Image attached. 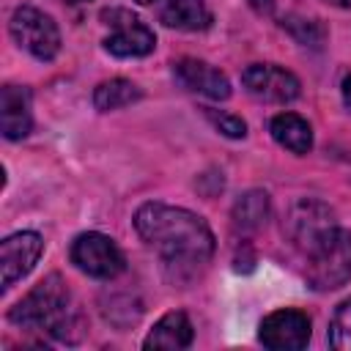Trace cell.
<instances>
[{
	"instance_id": "obj_18",
	"label": "cell",
	"mask_w": 351,
	"mask_h": 351,
	"mask_svg": "<svg viewBox=\"0 0 351 351\" xmlns=\"http://www.w3.org/2000/svg\"><path fill=\"white\" fill-rule=\"evenodd\" d=\"M282 27L304 47H313V49H321L324 41H326V30L318 19H307V16H285L282 19Z\"/></svg>"
},
{
	"instance_id": "obj_20",
	"label": "cell",
	"mask_w": 351,
	"mask_h": 351,
	"mask_svg": "<svg viewBox=\"0 0 351 351\" xmlns=\"http://www.w3.org/2000/svg\"><path fill=\"white\" fill-rule=\"evenodd\" d=\"M203 112H206V118L211 121V126L219 129L225 137L239 140V137L247 134V123H244L241 118H236V115H230V112H222V110H211V107H206Z\"/></svg>"
},
{
	"instance_id": "obj_17",
	"label": "cell",
	"mask_w": 351,
	"mask_h": 351,
	"mask_svg": "<svg viewBox=\"0 0 351 351\" xmlns=\"http://www.w3.org/2000/svg\"><path fill=\"white\" fill-rule=\"evenodd\" d=\"M140 96H143V93H140V88H137L134 82H129V80H107V82H101V85L96 88L93 104H96V110L107 112V110L126 107V104L137 101Z\"/></svg>"
},
{
	"instance_id": "obj_1",
	"label": "cell",
	"mask_w": 351,
	"mask_h": 351,
	"mask_svg": "<svg viewBox=\"0 0 351 351\" xmlns=\"http://www.w3.org/2000/svg\"><path fill=\"white\" fill-rule=\"evenodd\" d=\"M134 228L162 258L167 280L192 282L214 255V236L203 217L165 203H145L134 214Z\"/></svg>"
},
{
	"instance_id": "obj_9",
	"label": "cell",
	"mask_w": 351,
	"mask_h": 351,
	"mask_svg": "<svg viewBox=\"0 0 351 351\" xmlns=\"http://www.w3.org/2000/svg\"><path fill=\"white\" fill-rule=\"evenodd\" d=\"M258 337L271 351H299L310 340V318L299 310H274L261 321Z\"/></svg>"
},
{
	"instance_id": "obj_15",
	"label": "cell",
	"mask_w": 351,
	"mask_h": 351,
	"mask_svg": "<svg viewBox=\"0 0 351 351\" xmlns=\"http://www.w3.org/2000/svg\"><path fill=\"white\" fill-rule=\"evenodd\" d=\"M269 129H271V137L282 148H288L293 154H307L313 148V129L296 112H280L277 118H271V126Z\"/></svg>"
},
{
	"instance_id": "obj_6",
	"label": "cell",
	"mask_w": 351,
	"mask_h": 351,
	"mask_svg": "<svg viewBox=\"0 0 351 351\" xmlns=\"http://www.w3.org/2000/svg\"><path fill=\"white\" fill-rule=\"evenodd\" d=\"M71 263L96 277V280H112L123 271L126 261H123V252L118 250V244L104 236V233H82L74 239L71 244Z\"/></svg>"
},
{
	"instance_id": "obj_21",
	"label": "cell",
	"mask_w": 351,
	"mask_h": 351,
	"mask_svg": "<svg viewBox=\"0 0 351 351\" xmlns=\"http://www.w3.org/2000/svg\"><path fill=\"white\" fill-rule=\"evenodd\" d=\"M250 5H252L258 14H271V8H274V0H250Z\"/></svg>"
},
{
	"instance_id": "obj_25",
	"label": "cell",
	"mask_w": 351,
	"mask_h": 351,
	"mask_svg": "<svg viewBox=\"0 0 351 351\" xmlns=\"http://www.w3.org/2000/svg\"><path fill=\"white\" fill-rule=\"evenodd\" d=\"M137 3H143V5H145V3H154V0H137Z\"/></svg>"
},
{
	"instance_id": "obj_5",
	"label": "cell",
	"mask_w": 351,
	"mask_h": 351,
	"mask_svg": "<svg viewBox=\"0 0 351 351\" xmlns=\"http://www.w3.org/2000/svg\"><path fill=\"white\" fill-rule=\"evenodd\" d=\"M101 19L110 27V36L104 38L107 52H112L118 58H143L156 47L154 30L132 11L110 8V11H101Z\"/></svg>"
},
{
	"instance_id": "obj_19",
	"label": "cell",
	"mask_w": 351,
	"mask_h": 351,
	"mask_svg": "<svg viewBox=\"0 0 351 351\" xmlns=\"http://www.w3.org/2000/svg\"><path fill=\"white\" fill-rule=\"evenodd\" d=\"M329 346L337 351H351V296L337 304L329 321Z\"/></svg>"
},
{
	"instance_id": "obj_4",
	"label": "cell",
	"mask_w": 351,
	"mask_h": 351,
	"mask_svg": "<svg viewBox=\"0 0 351 351\" xmlns=\"http://www.w3.org/2000/svg\"><path fill=\"white\" fill-rule=\"evenodd\" d=\"M11 36L14 41L30 52L36 60H52L60 52V30L52 22L49 14L33 8V5H22L14 11L11 16Z\"/></svg>"
},
{
	"instance_id": "obj_22",
	"label": "cell",
	"mask_w": 351,
	"mask_h": 351,
	"mask_svg": "<svg viewBox=\"0 0 351 351\" xmlns=\"http://www.w3.org/2000/svg\"><path fill=\"white\" fill-rule=\"evenodd\" d=\"M343 101H346V107L351 110V74L343 80Z\"/></svg>"
},
{
	"instance_id": "obj_16",
	"label": "cell",
	"mask_w": 351,
	"mask_h": 351,
	"mask_svg": "<svg viewBox=\"0 0 351 351\" xmlns=\"http://www.w3.org/2000/svg\"><path fill=\"white\" fill-rule=\"evenodd\" d=\"M266 217H269V195L261 189H250L233 203V225L241 230L261 228Z\"/></svg>"
},
{
	"instance_id": "obj_23",
	"label": "cell",
	"mask_w": 351,
	"mask_h": 351,
	"mask_svg": "<svg viewBox=\"0 0 351 351\" xmlns=\"http://www.w3.org/2000/svg\"><path fill=\"white\" fill-rule=\"evenodd\" d=\"M329 5H337V8H351V0H326Z\"/></svg>"
},
{
	"instance_id": "obj_2",
	"label": "cell",
	"mask_w": 351,
	"mask_h": 351,
	"mask_svg": "<svg viewBox=\"0 0 351 351\" xmlns=\"http://www.w3.org/2000/svg\"><path fill=\"white\" fill-rule=\"evenodd\" d=\"M8 321L22 329L49 332L60 340H77V335H71V326H74L71 293L60 280V274L44 277L16 307H11Z\"/></svg>"
},
{
	"instance_id": "obj_14",
	"label": "cell",
	"mask_w": 351,
	"mask_h": 351,
	"mask_svg": "<svg viewBox=\"0 0 351 351\" xmlns=\"http://www.w3.org/2000/svg\"><path fill=\"white\" fill-rule=\"evenodd\" d=\"M159 19L176 30H203L211 22L206 0H165Z\"/></svg>"
},
{
	"instance_id": "obj_7",
	"label": "cell",
	"mask_w": 351,
	"mask_h": 351,
	"mask_svg": "<svg viewBox=\"0 0 351 351\" xmlns=\"http://www.w3.org/2000/svg\"><path fill=\"white\" fill-rule=\"evenodd\" d=\"M337 222H335V214L326 203L315 200V197H302L291 206L288 211V219H285V230L291 236V241L302 250V252H310L329 230H335Z\"/></svg>"
},
{
	"instance_id": "obj_3",
	"label": "cell",
	"mask_w": 351,
	"mask_h": 351,
	"mask_svg": "<svg viewBox=\"0 0 351 351\" xmlns=\"http://www.w3.org/2000/svg\"><path fill=\"white\" fill-rule=\"evenodd\" d=\"M307 258V280L315 291H335L351 280V236L343 228L329 230Z\"/></svg>"
},
{
	"instance_id": "obj_8",
	"label": "cell",
	"mask_w": 351,
	"mask_h": 351,
	"mask_svg": "<svg viewBox=\"0 0 351 351\" xmlns=\"http://www.w3.org/2000/svg\"><path fill=\"white\" fill-rule=\"evenodd\" d=\"M241 82H244L247 93H252L255 99L277 101V104L293 101L299 96V90H302L299 80L288 69H280V66H271V63L247 66L244 74H241Z\"/></svg>"
},
{
	"instance_id": "obj_11",
	"label": "cell",
	"mask_w": 351,
	"mask_h": 351,
	"mask_svg": "<svg viewBox=\"0 0 351 351\" xmlns=\"http://www.w3.org/2000/svg\"><path fill=\"white\" fill-rule=\"evenodd\" d=\"M173 74L176 80L186 88V90H195L200 96H208V99H228L230 96V82L222 71H217L214 66L203 63V60H195V58H184L178 63H173Z\"/></svg>"
},
{
	"instance_id": "obj_12",
	"label": "cell",
	"mask_w": 351,
	"mask_h": 351,
	"mask_svg": "<svg viewBox=\"0 0 351 351\" xmlns=\"http://www.w3.org/2000/svg\"><path fill=\"white\" fill-rule=\"evenodd\" d=\"M0 123L8 140H22L30 134V90L19 85H5L0 93Z\"/></svg>"
},
{
	"instance_id": "obj_13",
	"label": "cell",
	"mask_w": 351,
	"mask_h": 351,
	"mask_svg": "<svg viewBox=\"0 0 351 351\" xmlns=\"http://www.w3.org/2000/svg\"><path fill=\"white\" fill-rule=\"evenodd\" d=\"M192 343V324L189 318L181 313V310H173L167 315H162L154 329L148 332L145 337V348H167V351H176V348H186Z\"/></svg>"
},
{
	"instance_id": "obj_10",
	"label": "cell",
	"mask_w": 351,
	"mask_h": 351,
	"mask_svg": "<svg viewBox=\"0 0 351 351\" xmlns=\"http://www.w3.org/2000/svg\"><path fill=\"white\" fill-rule=\"evenodd\" d=\"M41 250H44V241H41V236L33 233V230H22V233L8 236V239L0 244L3 288H11L16 280H22V277L36 266V261L41 258Z\"/></svg>"
},
{
	"instance_id": "obj_24",
	"label": "cell",
	"mask_w": 351,
	"mask_h": 351,
	"mask_svg": "<svg viewBox=\"0 0 351 351\" xmlns=\"http://www.w3.org/2000/svg\"><path fill=\"white\" fill-rule=\"evenodd\" d=\"M66 3H85V0H66Z\"/></svg>"
}]
</instances>
